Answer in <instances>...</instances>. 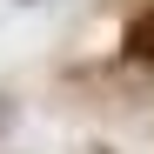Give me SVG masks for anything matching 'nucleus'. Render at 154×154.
<instances>
[{
    "label": "nucleus",
    "mask_w": 154,
    "mask_h": 154,
    "mask_svg": "<svg viewBox=\"0 0 154 154\" xmlns=\"http://www.w3.org/2000/svg\"><path fill=\"white\" fill-rule=\"evenodd\" d=\"M127 54H134V60H154V14H134V20H127Z\"/></svg>",
    "instance_id": "1"
}]
</instances>
